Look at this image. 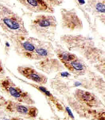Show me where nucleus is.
<instances>
[{
    "label": "nucleus",
    "mask_w": 105,
    "mask_h": 120,
    "mask_svg": "<svg viewBox=\"0 0 105 120\" xmlns=\"http://www.w3.org/2000/svg\"><path fill=\"white\" fill-rule=\"evenodd\" d=\"M18 73L29 80L33 82L38 85H43L47 83L48 78L42 73L30 66H19L17 68Z\"/></svg>",
    "instance_id": "10"
},
{
    "label": "nucleus",
    "mask_w": 105,
    "mask_h": 120,
    "mask_svg": "<svg viewBox=\"0 0 105 120\" xmlns=\"http://www.w3.org/2000/svg\"><path fill=\"white\" fill-rule=\"evenodd\" d=\"M70 75H71L70 73L67 72V71H63V72L61 73V76L62 77H68Z\"/></svg>",
    "instance_id": "17"
},
{
    "label": "nucleus",
    "mask_w": 105,
    "mask_h": 120,
    "mask_svg": "<svg viewBox=\"0 0 105 120\" xmlns=\"http://www.w3.org/2000/svg\"><path fill=\"white\" fill-rule=\"evenodd\" d=\"M57 27V21L54 15L40 14L31 22L29 28L33 33L40 39L52 41L54 38Z\"/></svg>",
    "instance_id": "2"
},
{
    "label": "nucleus",
    "mask_w": 105,
    "mask_h": 120,
    "mask_svg": "<svg viewBox=\"0 0 105 120\" xmlns=\"http://www.w3.org/2000/svg\"><path fill=\"white\" fill-rule=\"evenodd\" d=\"M37 68L43 72L50 74L63 70L64 67L58 59L52 57L40 60L37 63Z\"/></svg>",
    "instance_id": "11"
},
{
    "label": "nucleus",
    "mask_w": 105,
    "mask_h": 120,
    "mask_svg": "<svg viewBox=\"0 0 105 120\" xmlns=\"http://www.w3.org/2000/svg\"><path fill=\"white\" fill-rule=\"evenodd\" d=\"M61 26L63 29L71 32L78 31L83 29V22L75 10L61 9Z\"/></svg>",
    "instance_id": "5"
},
{
    "label": "nucleus",
    "mask_w": 105,
    "mask_h": 120,
    "mask_svg": "<svg viewBox=\"0 0 105 120\" xmlns=\"http://www.w3.org/2000/svg\"><path fill=\"white\" fill-rule=\"evenodd\" d=\"M63 64L69 72L76 76H82L85 75L88 69L85 63L78 56L71 61L63 63Z\"/></svg>",
    "instance_id": "12"
},
{
    "label": "nucleus",
    "mask_w": 105,
    "mask_h": 120,
    "mask_svg": "<svg viewBox=\"0 0 105 120\" xmlns=\"http://www.w3.org/2000/svg\"><path fill=\"white\" fill-rule=\"evenodd\" d=\"M78 1L80 4H85V0H78Z\"/></svg>",
    "instance_id": "19"
},
{
    "label": "nucleus",
    "mask_w": 105,
    "mask_h": 120,
    "mask_svg": "<svg viewBox=\"0 0 105 120\" xmlns=\"http://www.w3.org/2000/svg\"><path fill=\"white\" fill-rule=\"evenodd\" d=\"M0 89L15 101L29 105L35 103L29 94L17 86L9 77L0 79Z\"/></svg>",
    "instance_id": "3"
},
{
    "label": "nucleus",
    "mask_w": 105,
    "mask_h": 120,
    "mask_svg": "<svg viewBox=\"0 0 105 120\" xmlns=\"http://www.w3.org/2000/svg\"><path fill=\"white\" fill-rule=\"evenodd\" d=\"M56 53L57 59L61 61L62 63L66 62H69L72 60H75L76 58H77V56L73 53H71L69 51H63V50L57 49L54 51Z\"/></svg>",
    "instance_id": "14"
},
{
    "label": "nucleus",
    "mask_w": 105,
    "mask_h": 120,
    "mask_svg": "<svg viewBox=\"0 0 105 120\" xmlns=\"http://www.w3.org/2000/svg\"><path fill=\"white\" fill-rule=\"evenodd\" d=\"M0 29L12 39L28 35L22 17L2 0H0Z\"/></svg>",
    "instance_id": "1"
},
{
    "label": "nucleus",
    "mask_w": 105,
    "mask_h": 120,
    "mask_svg": "<svg viewBox=\"0 0 105 120\" xmlns=\"http://www.w3.org/2000/svg\"><path fill=\"white\" fill-rule=\"evenodd\" d=\"M65 112H67L69 118H71V119H74V118H74L73 114V113H72L71 111L70 110V109H69L68 107H66L65 108Z\"/></svg>",
    "instance_id": "16"
},
{
    "label": "nucleus",
    "mask_w": 105,
    "mask_h": 120,
    "mask_svg": "<svg viewBox=\"0 0 105 120\" xmlns=\"http://www.w3.org/2000/svg\"><path fill=\"white\" fill-rule=\"evenodd\" d=\"M74 96L80 104L88 108H99L103 105L101 101L92 92L77 89L75 91Z\"/></svg>",
    "instance_id": "9"
},
{
    "label": "nucleus",
    "mask_w": 105,
    "mask_h": 120,
    "mask_svg": "<svg viewBox=\"0 0 105 120\" xmlns=\"http://www.w3.org/2000/svg\"><path fill=\"white\" fill-rule=\"evenodd\" d=\"M54 56V49L49 41L38 40L35 49L27 56V59L32 60H43L47 58H52Z\"/></svg>",
    "instance_id": "8"
},
{
    "label": "nucleus",
    "mask_w": 105,
    "mask_h": 120,
    "mask_svg": "<svg viewBox=\"0 0 105 120\" xmlns=\"http://www.w3.org/2000/svg\"><path fill=\"white\" fill-rule=\"evenodd\" d=\"M4 109L7 112L17 114L29 118H35L38 116V109L29 104L21 103L13 101H5L3 104Z\"/></svg>",
    "instance_id": "6"
},
{
    "label": "nucleus",
    "mask_w": 105,
    "mask_h": 120,
    "mask_svg": "<svg viewBox=\"0 0 105 120\" xmlns=\"http://www.w3.org/2000/svg\"><path fill=\"white\" fill-rule=\"evenodd\" d=\"M3 73H4V68L3 66L1 61L0 60V75H2Z\"/></svg>",
    "instance_id": "18"
},
{
    "label": "nucleus",
    "mask_w": 105,
    "mask_h": 120,
    "mask_svg": "<svg viewBox=\"0 0 105 120\" xmlns=\"http://www.w3.org/2000/svg\"><path fill=\"white\" fill-rule=\"evenodd\" d=\"M95 9L96 10L99 12V13H101L104 15L105 14V1H103L102 2L100 1V2H97L95 4Z\"/></svg>",
    "instance_id": "15"
},
{
    "label": "nucleus",
    "mask_w": 105,
    "mask_h": 120,
    "mask_svg": "<svg viewBox=\"0 0 105 120\" xmlns=\"http://www.w3.org/2000/svg\"><path fill=\"white\" fill-rule=\"evenodd\" d=\"M27 10L34 13H53L54 7L62 3L61 0H17Z\"/></svg>",
    "instance_id": "4"
},
{
    "label": "nucleus",
    "mask_w": 105,
    "mask_h": 120,
    "mask_svg": "<svg viewBox=\"0 0 105 120\" xmlns=\"http://www.w3.org/2000/svg\"><path fill=\"white\" fill-rule=\"evenodd\" d=\"M32 85L33 86V87L38 89L41 93L43 94L47 98H48V99L50 100L51 102H52L55 105V108H57L59 111H63L64 110V108H63V106L61 105V104L59 103V102H58L57 99L55 97H54V95L50 92L48 91L45 87H43V85H38H38L34 84V85Z\"/></svg>",
    "instance_id": "13"
},
{
    "label": "nucleus",
    "mask_w": 105,
    "mask_h": 120,
    "mask_svg": "<svg viewBox=\"0 0 105 120\" xmlns=\"http://www.w3.org/2000/svg\"><path fill=\"white\" fill-rule=\"evenodd\" d=\"M38 39L34 37H21L13 39L15 41V49L22 57L27 58V56L34 51L38 42Z\"/></svg>",
    "instance_id": "7"
}]
</instances>
